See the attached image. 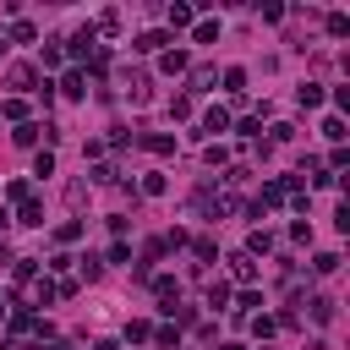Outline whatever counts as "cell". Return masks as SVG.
I'll list each match as a JSON object with an SVG mask.
<instances>
[{"label": "cell", "instance_id": "cell-1", "mask_svg": "<svg viewBox=\"0 0 350 350\" xmlns=\"http://www.w3.org/2000/svg\"><path fill=\"white\" fill-rule=\"evenodd\" d=\"M11 273H16V295H22V306H27V312L55 301V279H49V273H38V262H33V257H16V262H11Z\"/></svg>", "mask_w": 350, "mask_h": 350}, {"label": "cell", "instance_id": "cell-2", "mask_svg": "<svg viewBox=\"0 0 350 350\" xmlns=\"http://www.w3.org/2000/svg\"><path fill=\"white\" fill-rule=\"evenodd\" d=\"M230 279H235V284H246V290H252V284H257V262H252V257H246V252H235V257H230Z\"/></svg>", "mask_w": 350, "mask_h": 350}, {"label": "cell", "instance_id": "cell-3", "mask_svg": "<svg viewBox=\"0 0 350 350\" xmlns=\"http://www.w3.org/2000/svg\"><path fill=\"white\" fill-rule=\"evenodd\" d=\"M11 137H16V148H33L38 137H55V126H38V120H22V126H16Z\"/></svg>", "mask_w": 350, "mask_h": 350}, {"label": "cell", "instance_id": "cell-4", "mask_svg": "<svg viewBox=\"0 0 350 350\" xmlns=\"http://www.w3.org/2000/svg\"><path fill=\"white\" fill-rule=\"evenodd\" d=\"M66 49H71V60H88V55H98V49H93V27H77Z\"/></svg>", "mask_w": 350, "mask_h": 350}, {"label": "cell", "instance_id": "cell-5", "mask_svg": "<svg viewBox=\"0 0 350 350\" xmlns=\"http://www.w3.org/2000/svg\"><path fill=\"white\" fill-rule=\"evenodd\" d=\"M164 44H175V38H170V33H137V38H131L137 55H153V49H164Z\"/></svg>", "mask_w": 350, "mask_h": 350}, {"label": "cell", "instance_id": "cell-6", "mask_svg": "<svg viewBox=\"0 0 350 350\" xmlns=\"http://www.w3.org/2000/svg\"><path fill=\"white\" fill-rule=\"evenodd\" d=\"M16 224H33V230H38V224H44V202H38V197H27V202L16 208Z\"/></svg>", "mask_w": 350, "mask_h": 350}, {"label": "cell", "instance_id": "cell-7", "mask_svg": "<svg viewBox=\"0 0 350 350\" xmlns=\"http://www.w3.org/2000/svg\"><path fill=\"white\" fill-rule=\"evenodd\" d=\"M191 22H197V11L186 0H170V27H191Z\"/></svg>", "mask_w": 350, "mask_h": 350}, {"label": "cell", "instance_id": "cell-8", "mask_svg": "<svg viewBox=\"0 0 350 350\" xmlns=\"http://www.w3.org/2000/svg\"><path fill=\"white\" fill-rule=\"evenodd\" d=\"M142 148H148V153H175V137H170V131H148Z\"/></svg>", "mask_w": 350, "mask_h": 350}, {"label": "cell", "instance_id": "cell-9", "mask_svg": "<svg viewBox=\"0 0 350 350\" xmlns=\"http://www.w3.org/2000/svg\"><path fill=\"white\" fill-rule=\"evenodd\" d=\"M153 295H159V301H164V312H170V306L180 301V284H175V279H153Z\"/></svg>", "mask_w": 350, "mask_h": 350}, {"label": "cell", "instance_id": "cell-10", "mask_svg": "<svg viewBox=\"0 0 350 350\" xmlns=\"http://www.w3.org/2000/svg\"><path fill=\"white\" fill-rule=\"evenodd\" d=\"M191 38H197V44H213V38H219V22H213V16L191 22Z\"/></svg>", "mask_w": 350, "mask_h": 350}, {"label": "cell", "instance_id": "cell-11", "mask_svg": "<svg viewBox=\"0 0 350 350\" xmlns=\"http://www.w3.org/2000/svg\"><path fill=\"white\" fill-rule=\"evenodd\" d=\"M159 66H164L170 77H180V71H186V49H164V55H159Z\"/></svg>", "mask_w": 350, "mask_h": 350}, {"label": "cell", "instance_id": "cell-12", "mask_svg": "<svg viewBox=\"0 0 350 350\" xmlns=\"http://www.w3.org/2000/svg\"><path fill=\"white\" fill-rule=\"evenodd\" d=\"M213 82H219V71H213V66H197V71H191V93H208Z\"/></svg>", "mask_w": 350, "mask_h": 350}, {"label": "cell", "instance_id": "cell-13", "mask_svg": "<svg viewBox=\"0 0 350 350\" xmlns=\"http://www.w3.org/2000/svg\"><path fill=\"white\" fill-rule=\"evenodd\" d=\"M82 82H88L82 71H66V77H60V93H66V98H82V93H88Z\"/></svg>", "mask_w": 350, "mask_h": 350}, {"label": "cell", "instance_id": "cell-14", "mask_svg": "<svg viewBox=\"0 0 350 350\" xmlns=\"http://www.w3.org/2000/svg\"><path fill=\"white\" fill-rule=\"evenodd\" d=\"M306 306H312V323H334V301L328 295H312Z\"/></svg>", "mask_w": 350, "mask_h": 350}, {"label": "cell", "instance_id": "cell-15", "mask_svg": "<svg viewBox=\"0 0 350 350\" xmlns=\"http://www.w3.org/2000/svg\"><path fill=\"white\" fill-rule=\"evenodd\" d=\"M295 98H301V109H317V104H323V88H317V82H306Z\"/></svg>", "mask_w": 350, "mask_h": 350}, {"label": "cell", "instance_id": "cell-16", "mask_svg": "<svg viewBox=\"0 0 350 350\" xmlns=\"http://www.w3.org/2000/svg\"><path fill=\"white\" fill-rule=\"evenodd\" d=\"M202 131H230V115H224V109H208V115H202Z\"/></svg>", "mask_w": 350, "mask_h": 350}, {"label": "cell", "instance_id": "cell-17", "mask_svg": "<svg viewBox=\"0 0 350 350\" xmlns=\"http://www.w3.org/2000/svg\"><path fill=\"white\" fill-rule=\"evenodd\" d=\"M273 246V235L268 230H252V241H246V257H257V252H268Z\"/></svg>", "mask_w": 350, "mask_h": 350}, {"label": "cell", "instance_id": "cell-18", "mask_svg": "<svg viewBox=\"0 0 350 350\" xmlns=\"http://www.w3.org/2000/svg\"><path fill=\"white\" fill-rule=\"evenodd\" d=\"M334 268H339V252H317L312 257V273H334Z\"/></svg>", "mask_w": 350, "mask_h": 350}, {"label": "cell", "instance_id": "cell-19", "mask_svg": "<svg viewBox=\"0 0 350 350\" xmlns=\"http://www.w3.org/2000/svg\"><path fill=\"white\" fill-rule=\"evenodd\" d=\"M208 306H230V284H224V279L208 284Z\"/></svg>", "mask_w": 350, "mask_h": 350}, {"label": "cell", "instance_id": "cell-20", "mask_svg": "<svg viewBox=\"0 0 350 350\" xmlns=\"http://www.w3.org/2000/svg\"><path fill=\"white\" fill-rule=\"evenodd\" d=\"M11 88H38V77H33V66H16V71H11Z\"/></svg>", "mask_w": 350, "mask_h": 350}, {"label": "cell", "instance_id": "cell-21", "mask_svg": "<svg viewBox=\"0 0 350 350\" xmlns=\"http://www.w3.org/2000/svg\"><path fill=\"white\" fill-rule=\"evenodd\" d=\"M22 115H27L22 98H5V104H0V120H22Z\"/></svg>", "mask_w": 350, "mask_h": 350}, {"label": "cell", "instance_id": "cell-22", "mask_svg": "<svg viewBox=\"0 0 350 350\" xmlns=\"http://www.w3.org/2000/svg\"><path fill=\"white\" fill-rule=\"evenodd\" d=\"M5 197H11V202H16V208H22V202H27V197H33V186H27V180H11V186H5Z\"/></svg>", "mask_w": 350, "mask_h": 350}, {"label": "cell", "instance_id": "cell-23", "mask_svg": "<svg viewBox=\"0 0 350 350\" xmlns=\"http://www.w3.org/2000/svg\"><path fill=\"white\" fill-rule=\"evenodd\" d=\"M328 33H334V38H345V33H350V16H345V11H334V16H328Z\"/></svg>", "mask_w": 350, "mask_h": 350}, {"label": "cell", "instance_id": "cell-24", "mask_svg": "<svg viewBox=\"0 0 350 350\" xmlns=\"http://www.w3.org/2000/svg\"><path fill=\"white\" fill-rule=\"evenodd\" d=\"M5 38H16V44H33V22H11V33Z\"/></svg>", "mask_w": 350, "mask_h": 350}, {"label": "cell", "instance_id": "cell-25", "mask_svg": "<svg viewBox=\"0 0 350 350\" xmlns=\"http://www.w3.org/2000/svg\"><path fill=\"white\" fill-rule=\"evenodd\" d=\"M224 88H230V93H241V88H246V71H241V66H230V71H224Z\"/></svg>", "mask_w": 350, "mask_h": 350}, {"label": "cell", "instance_id": "cell-26", "mask_svg": "<svg viewBox=\"0 0 350 350\" xmlns=\"http://www.w3.org/2000/svg\"><path fill=\"white\" fill-rule=\"evenodd\" d=\"M323 137H334V142H345V120H339V115H328V120H323Z\"/></svg>", "mask_w": 350, "mask_h": 350}, {"label": "cell", "instance_id": "cell-27", "mask_svg": "<svg viewBox=\"0 0 350 350\" xmlns=\"http://www.w3.org/2000/svg\"><path fill=\"white\" fill-rule=\"evenodd\" d=\"M273 328H279L273 317H252V334H257V339H273Z\"/></svg>", "mask_w": 350, "mask_h": 350}, {"label": "cell", "instance_id": "cell-28", "mask_svg": "<svg viewBox=\"0 0 350 350\" xmlns=\"http://www.w3.org/2000/svg\"><path fill=\"white\" fill-rule=\"evenodd\" d=\"M153 339H159L164 350H175V339H180V334H175V323H164V328H153Z\"/></svg>", "mask_w": 350, "mask_h": 350}, {"label": "cell", "instance_id": "cell-29", "mask_svg": "<svg viewBox=\"0 0 350 350\" xmlns=\"http://www.w3.org/2000/svg\"><path fill=\"white\" fill-rule=\"evenodd\" d=\"M170 115H175V120H186V115H191V98H186V93H180V98H170Z\"/></svg>", "mask_w": 350, "mask_h": 350}, {"label": "cell", "instance_id": "cell-30", "mask_svg": "<svg viewBox=\"0 0 350 350\" xmlns=\"http://www.w3.org/2000/svg\"><path fill=\"white\" fill-rule=\"evenodd\" d=\"M33 175H55V153H38L33 159Z\"/></svg>", "mask_w": 350, "mask_h": 350}, {"label": "cell", "instance_id": "cell-31", "mask_svg": "<svg viewBox=\"0 0 350 350\" xmlns=\"http://www.w3.org/2000/svg\"><path fill=\"white\" fill-rule=\"evenodd\" d=\"M55 235H60V241H77V235H82V219H66V224H60Z\"/></svg>", "mask_w": 350, "mask_h": 350}, {"label": "cell", "instance_id": "cell-32", "mask_svg": "<svg viewBox=\"0 0 350 350\" xmlns=\"http://www.w3.org/2000/svg\"><path fill=\"white\" fill-rule=\"evenodd\" d=\"M5 224H11V213H5V208H0V235H5Z\"/></svg>", "mask_w": 350, "mask_h": 350}, {"label": "cell", "instance_id": "cell-33", "mask_svg": "<svg viewBox=\"0 0 350 350\" xmlns=\"http://www.w3.org/2000/svg\"><path fill=\"white\" fill-rule=\"evenodd\" d=\"M5 312H11V301H5V295H0V323H5Z\"/></svg>", "mask_w": 350, "mask_h": 350}, {"label": "cell", "instance_id": "cell-34", "mask_svg": "<svg viewBox=\"0 0 350 350\" xmlns=\"http://www.w3.org/2000/svg\"><path fill=\"white\" fill-rule=\"evenodd\" d=\"M5 49H11V38H5V33H0V55H5Z\"/></svg>", "mask_w": 350, "mask_h": 350}, {"label": "cell", "instance_id": "cell-35", "mask_svg": "<svg viewBox=\"0 0 350 350\" xmlns=\"http://www.w3.org/2000/svg\"><path fill=\"white\" fill-rule=\"evenodd\" d=\"M219 350H246V345H219Z\"/></svg>", "mask_w": 350, "mask_h": 350}]
</instances>
